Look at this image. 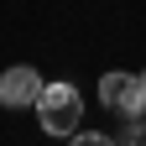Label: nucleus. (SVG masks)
<instances>
[{"label": "nucleus", "mask_w": 146, "mask_h": 146, "mask_svg": "<svg viewBox=\"0 0 146 146\" xmlns=\"http://www.w3.org/2000/svg\"><path fill=\"white\" fill-rule=\"evenodd\" d=\"M36 120H42L47 136H73V125L84 120V99H78V89H73V84H42Z\"/></svg>", "instance_id": "nucleus-1"}, {"label": "nucleus", "mask_w": 146, "mask_h": 146, "mask_svg": "<svg viewBox=\"0 0 146 146\" xmlns=\"http://www.w3.org/2000/svg\"><path fill=\"white\" fill-rule=\"evenodd\" d=\"M99 99L110 110H120V115H141V99H146V84H141V73H104L99 78Z\"/></svg>", "instance_id": "nucleus-2"}, {"label": "nucleus", "mask_w": 146, "mask_h": 146, "mask_svg": "<svg viewBox=\"0 0 146 146\" xmlns=\"http://www.w3.org/2000/svg\"><path fill=\"white\" fill-rule=\"evenodd\" d=\"M42 99V73L26 68V63H16L0 73V104L5 110H21V104H36Z\"/></svg>", "instance_id": "nucleus-3"}, {"label": "nucleus", "mask_w": 146, "mask_h": 146, "mask_svg": "<svg viewBox=\"0 0 146 146\" xmlns=\"http://www.w3.org/2000/svg\"><path fill=\"white\" fill-rule=\"evenodd\" d=\"M68 146H115V141L99 136V131H78V136H68Z\"/></svg>", "instance_id": "nucleus-4"}, {"label": "nucleus", "mask_w": 146, "mask_h": 146, "mask_svg": "<svg viewBox=\"0 0 146 146\" xmlns=\"http://www.w3.org/2000/svg\"><path fill=\"white\" fill-rule=\"evenodd\" d=\"M141 120H146V99H141Z\"/></svg>", "instance_id": "nucleus-5"}, {"label": "nucleus", "mask_w": 146, "mask_h": 146, "mask_svg": "<svg viewBox=\"0 0 146 146\" xmlns=\"http://www.w3.org/2000/svg\"><path fill=\"white\" fill-rule=\"evenodd\" d=\"M141 84H146V73H141Z\"/></svg>", "instance_id": "nucleus-6"}]
</instances>
